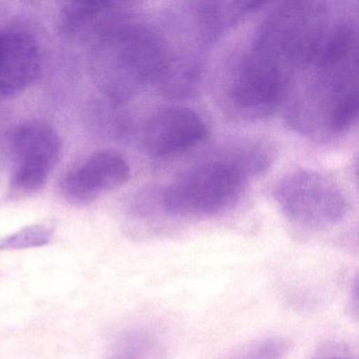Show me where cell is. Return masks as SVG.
Returning <instances> with one entry per match:
<instances>
[{"label":"cell","instance_id":"1","mask_svg":"<svg viewBox=\"0 0 359 359\" xmlns=\"http://www.w3.org/2000/svg\"><path fill=\"white\" fill-rule=\"evenodd\" d=\"M169 66L163 39L140 25L121 22L92 45V79L115 100L127 97L138 86L161 76Z\"/></svg>","mask_w":359,"mask_h":359},{"label":"cell","instance_id":"2","mask_svg":"<svg viewBox=\"0 0 359 359\" xmlns=\"http://www.w3.org/2000/svg\"><path fill=\"white\" fill-rule=\"evenodd\" d=\"M241 167L210 161L178 176L163 194V210L176 217H203L228 209L241 194Z\"/></svg>","mask_w":359,"mask_h":359},{"label":"cell","instance_id":"3","mask_svg":"<svg viewBox=\"0 0 359 359\" xmlns=\"http://www.w3.org/2000/svg\"><path fill=\"white\" fill-rule=\"evenodd\" d=\"M274 196L287 219L309 228L336 224L346 211L340 189L311 170H297L281 178Z\"/></svg>","mask_w":359,"mask_h":359},{"label":"cell","instance_id":"4","mask_svg":"<svg viewBox=\"0 0 359 359\" xmlns=\"http://www.w3.org/2000/svg\"><path fill=\"white\" fill-rule=\"evenodd\" d=\"M14 170L9 184L12 198L36 194L60 163L62 142L47 121H30L18 126L11 136Z\"/></svg>","mask_w":359,"mask_h":359},{"label":"cell","instance_id":"5","mask_svg":"<svg viewBox=\"0 0 359 359\" xmlns=\"http://www.w3.org/2000/svg\"><path fill=\"white\" fill-rule=\"evenodd\" d=\"M291 74L270 54L252 46L233 79L231 100L239 110L266 114L280 102Z\"/></svg>","mask_w":359,"mask_h":359},{"label":"cell","instance_id":"6","mask_svg":"<svg viewBox=\"0 0 359 359\" xmlns=\"http://www.w3.org/2000/svg\"><path fill=\"white\" fill-rule=\"evenodd\" d=\"M130 176L129 163L121 155L102 151L69 172L60 188L67 201L75 205H88L123 186Z\"/></svg>","mask_w":359,"mask_h":359},{"label":"cell","instance_id":"7","mask_svg":"<svg viewBox=\"0 0 359 359\" xmlns=\"http://www.w3.org/2000/svg\"><path fill=\"white\" fill-rule=\"evenodd\" d=\"M207 126L197 113L184 107L157 111L144 130V144L155 156H170L198 146L207 137Z\"/></svg>","mask_w":359,"mask_h":359},{"label":"cell","instance_id":"8","mask_svg":"<svg viewBox=\"0 0 359 359\" xmlns=\"http://www.w3.org/2000/svg\"><path fill=\"white\" fill-rule=\"evenodd\" d=\"M41 65V48L30 33L0 31V100L26 91L39 79Z\"/></svg>","mask_w":359,"mask_h":359},{"label":"cell","instance_id":"9","mask_svg":"<svg viewBox=\"0 0 359 359\" xmlns=\"http://www.w3.org/2000/svg\"><path fill=\"white\" fill-rule=\"evenodd\" d=\"M118 4L107 1H71L67 3L58 18L62 36L72 41H92L121 24Z\"/></svg>","mask_w":359,"mask_h":359},{"label":"cell","instance_id":"10","mask_svg":"<svg viewBox=\"0 0 359 359\" xmlns=\"http://www.w3.org/2000/svg\"><path fill=\"white\" fill-rule=\"evenodd\" d=\"M53 233V226L47 224L25 226L8 236L0 238V251H15L43 247L51 241Z\"/></svg>","mask_w":359,"mask_h":359},{"label":"cell","instance_id":"11","mask_svg":"<svg viewBox=\"0 0 359 359\" xmlns=\"http://www.w3.org/2000/svg\"><path fill=\"white\" fill-rule=\"evenodd\" d=\"M153 346L150 339L140 333L121 336L104 359H149Z\"/></svg>","mask_w":359,"mask_h":359},{"label":"cell","instance_id":"12","mask_svg":"<svg viewBox=\"0 0 359 359\" xmlns=\"http://www.w3.org/2000/svg\"><path fill=\"white\" fill-rule=\"evenodd\" d=\"M287 348L289 344L281 338H266L245 346L231 359H281Z\"/></svg>","mask_w":359,"mask_h":359},{"label":"cell","instance_id":"13","mask_svg":"<svg viewBox=\"0 0 359 359\" xmlns=\"http://www.w3.org/2000/svg\"><path fill=\"white\" fill-rule=\"evenodd\" d=\"M325 359H348V358H344V357H327V358Z\"/></svg>","mask_w":359,"mask_h":359}]
</instances>
